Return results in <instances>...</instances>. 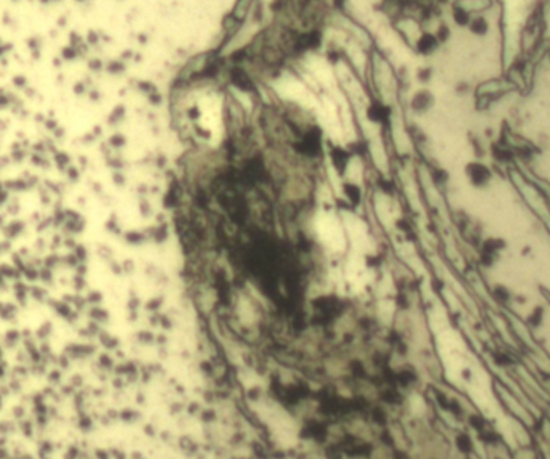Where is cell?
I'll return each instance as SVG.
<instances>
[{
	"label": "cell",
	"instance_id": "1",
	"mask_svg": "<svg viewBox=\"0 0 550 459\" xmlns=\"http://www.w3.org/2000/svg\"><path fill=\"white\" fill-rule=\"evenodd\" d=\"M230 82L235 87H237V88H240L241 92L251 93V92L256 90V87H255V84H253V81H251V77L248 76V73H246V71H243L241 68H238V66L232 68V71H230Z\"/></svg>",
	"mask_w": 550,
	"mask_h": 459
},
{
	"label": "cell",
	"instance_id": "2",
	"mask_svg": "<svg viewBox=\"0 0 550 459\" xmlns=\"http://www.w3.org/2000/svg\"><path fill=\"white\" fill-rule=\"evenodd\" d=\"M438 45H439V40L436 39V35L425 32L420 35V39L417 40V51L422 53V55H430V53H433L436 48H438Z\"/></svg>",
	"mask_w": 550,
	"mask_h": 459
},
{
	"label": "cell",
	"instance_id": "3",
	"mask_svg": "<svg viewBox=\"0 0 550 459\" xmlns=\"http://www.w3.org/2000/svg\"><path fill=\"white\" fill-rule=\"evenodd\" d=\"M468 29L475 35H486L489 32V20L486 15H473L468 24Z\"/></svg>",
	"mask_w": 550,
	"mask_h": 459
},
{
	"label": "cell",
	"instance_id": "4",
	"mask_svg": "<svg viewBox=\"0 0 550 459\" xmlns=\"http://www.w3.org/2000/svg\"><path fill=\"white\" fill-rule=\"evenodd\" d=\"M471 18H473V15H471L465 7H462L460 4L454 5V8H452V20H454V23H456L457 26H460V28H468Z\"/></svg>",
	"mask_w": 550,
	"mask_h": 459
},
{
	"label": "cell",
	"instance_id": "5",
	"mask_svg": "<svg viewBox=\"0 0 550 459\" xmlns=\"http://www.w3.org/2000/svg\"><path fill=\"white\" fill-rule=\"evenodd\" d=\"M389 108L388 106H383L380 103H373L369 109H367V116H369L370 121L373 122H385L389 118Z\"/></svg>",
	"mask_w": 550,
	"mask_h": 459
},
{
	"label": "cell",
	"instance_id": "6",
	"mask_svg": "<svg viewBox=\"0 0 550 459\" xmlns=\"http://www.w3.org/2000/svg\"><path fill=\"white\" fill-rule=\"evenodd\" d=\"M330 156H331V161H333V165L336 167V170L343 174L346 170L347 162H349V154H347V151H346V149H343V148L336 146V148L331 149Z\"/></svg>",
	"mask_w": 550,
	"mask_h": 459
},
{
	"label": "cell",
	"instance_id": "7",
	"mask_svg": "<svg viewBox=\"0 0 550 459\" xmlns=\"http://www.w3.org/2000/svg\"><path fill=\"white\" fill-rule=\"evenodd\" d=\"M431 101H433V98L428 92H418L414 96V100H412V108L415 111H420V112L426 111L431 106Z\"/></svg>",
	"mask_w": 550,
	"mask_h": 459
},
{
	"label": "cell",
	"instance_id": "8",
	"mask_svg": "<svg viewBox=\"0 0 550 459\" xmlns=\"http://www.w3.org/2000/svg\"><path fill=\"white\" fill-rule=\"evenodd\" d=\"M253 2V0H238L237 5H235V10H233V16L238 18V20H243L244 16H246V12L249 8V4Z\"/></svg>",
	"mask_w": 550,
	"mask_h": 459
},
{
	"label": "cell",
	"instance_id": "9",
	"mask_svg": "<svg viewBox=\"0 0 550 459\" xmlns=\"http://www.w3.org/2000/svg\"><path fill=\"white\" fill-rule=\"evenodd\" d=\"M344 191H346V194L353 202H357L361 199V191H359V188L356 187V185H344Z\"/></svg>",
	"mask_w": 550,
	"mask_h": 459
},
{
	"label": "cell",
	"instance_id": "10",
	"mask_svg": "<svg viewBox=\"0 0 550 459\" xmlns=\"http://www.w3.org/2000/svg\"><path fill=\"white\" fill-rule=\"evenodd\" d=\"M449 35H451V32H449V28H447V26H441V28L438 29V34H436V39H438L439 42H446L447 39H449Z\"/></svg>",
	"mask_w": 550,
	"mask_h": 459
},
{
	"label": "cell",
	"instance_id": "11",
	"mask_svg": "<svg viewBox=\"0 0 550 459\" xmlns=\"http://www.w3.org/2000/svg\"><path fill=\"white\" fill-rule=\"evenodd\" d=\"M430 76H431V71L430 69H422L420 71V73H418V79H420V81H428V79H430Z\"/></svg>",
	"mask_w": 550,
	"mask_h": 459
}]
</instances>
